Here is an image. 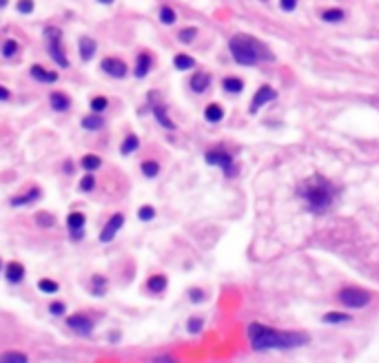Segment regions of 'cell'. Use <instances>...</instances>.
Here are the masks:
<instances>
[{
	"instance_id": "obj_12",
	"label": "cell",
	"mask_w": 379,
	"mask_h": 363,
	"mask_svg": "<svg viewBox=\"0 0 379 363\" xmlns=\"http://www.w3.org/2000/svg\"><path fill=\"white\" fill-rule=\"evenodd\" d=\"M31 78H36L38 82H56V80H58V73L47 71L45 66H40V64H34L31 66Z\"/></svg>"
},
{
	"instance_id": "obj_20",
	"label": "cell",
	"mask_w": 379,
	"mask_h": 363,
	"mask_svg": "<svg viewBox=\"0 0 379 363\" xmlns=\"http://www.w3.org/2000/svg\"><path fill=\"white\" fill-rule=\"evenodd\" d=\"M153 116H155V120H158L160 124H162L164 128H169V131H175V124L171 122V118L167 116L164 107H158V104H155V107H153Z\"/></svg>"
},
{
	"instance_id": "obj_17",
	"label": "cell",
	"mask_w": 379,
	"mask_h": 363,
	"mask_svg": "<svg viewBox=\"0 0 379 363\" xmlns=\"http://www.w3.org/2000/svg\"><path fill=\"white\" fill-rule=\"evenodd\" d=\"M82 126L87 128V131H100L104 126V120H102L100 113H91V116L82 118Z\"/></svg>"
},
{
	"instance_id": "obj_47",
	"label": "cell",
	"mask_w": 379,
	"mask_h": 363,
	"mask_svg": "<svg viewBox=\"0 0 379 363\" xmlns=\"http://www.w3.org/2000/svg\"><path fill=\"white\" fill-rule=\"evenodd\" d=\"M98 2H102V4H111L113 0H98Z\"/></svg>"
},
{
	"instance_id": "obj_41",
	"label": "cell",
	"mask_w": 379,
	"mask_h": 363,
	"mask_svg": "<svg viewBox=\"0 0 379 363\" xmlns=\"http://www.w3.org/2000/svg\"><path fill=\"white\" fill-rule=\"evenodd\" d=\"M38 224H40V226H54V217L47 215V213H40L38 215Z\"/></svg>"
},
{
	"instance_id": "obj_25",
	"label": "cell",
	"mask_w": 379,
	"mask_h": 363,
	"mask_svg": "<svg viewBox=\"0 0 379 363\" xmlns=\"http://www.w3.org/2000/svg\"><path fill=\"white\" fill-rule=\"evenodd\" d=\"M222 87H224L226 93H240V91L244 89V82H242L240 78H224Z\"/></svg>"
},
{
	"instance_id": "obj_23",
	"label": "cell",
	"mask_w": 379,
	"mask_h": 363,
	"mask_svg": "<svg viewBox=\"0 0 379 363\" xmlns=\"http://www.w3.org/2000/svg\"><path fill=\"white\" fill-rule=\"evenodd\" d=\"M146 288L153 290V293H162V290L167 288V277H162V275H153L149 281H146Z\"/></svg>"
},
{
	"instance_id": "obj_27",
	"label": "cell",
	"mask_w": 379,
	"mask_h": 363,
	"mask_svg": "<svg viewBox=\"0 0 379 363\" xmlns=\"http://www.w3.org/2000/svg\"><path fill=\"white\" fill-rule=\"evenodd\" d=\"M80 164H82L84 171H96V169H100L102 166V162H100V157L98 155H84Z\"/></svg>"
},
{
	"instance_id": "obj_42",
	"label": "cell",
	"mask_w": 379,
	"mask_h": 363,
	"mask_svg": "<svg viewBox=\"0 0 379 363\" xmlns=\"http://www.w3.org/2000/svg\"><path fill=\"white\" fill-rule=\"evenodd\" d=\"M49 312L56 314V317H58V314H64V303H60V302L51 303V305H49Z\"/></svg>"
},
{
	"instance_id": "obj_37",
	"label": "cell",
	"mask_w": 379,
	"mask_h": 363,
	"mask_svg": "<svg viewBox=\"0 0 379 363\" xmlns=\"http://www.w3.org/2000/svg\"><path fill=\"white\" fill-rule=\"evenodd\" d=\"M138 217L142 219V222H151V219L155 217V208H151V206H142L140 211H138Z\"/></svg>"
},
{
	"instance_id": "obj_24",
	"label": "cell",
	"mask_w": 379,
	"mask_h": 363,
	"mask_svg": "<svg viewBox=\"0 0 379 363\" xmlns=\"http://www.w3.org/2000/svg\"><path fill=\"white\" fill-rule=\"evenodd\" d=\"M18 49H20V47H18V42L11 40V38H9V40H4L2 45H0V54H2V58H13V56L18 54Z\"/></svg>"
},
{
	"instance_id": "obj_2",
	"label": "cell",
	"mask_w": 379,
	"mask_h": 363,
	"mask_svg": "<svg viewBox=\"0 0 379 363\" xmlns=\"http://www.w3.org/2000/svg\"><path fill=\"white\" fill-rule=\"evenodd\" d=\"M339 190L335 188L326 178L321 175H311L309 180H304L297 186V195L304 199L306 208L311 213H326L335 206Z\"/></svg>"
},
{
	"instance_id": "obj_4",
	"label": "cell",
	"mask_w": 379,
	"mask_h": 363,
	"mask_svg": "<svg viewBox=\"0 0 379 363\" xmlns=\"http://www.w3.org/2000/svg\"><path fill=\"white\" fill-rule=\"evenodd\" d=\"M45 38H47V51H49L51 60H56L58 66H69V60H67V54H64V42H63V31L58 27H49L45 31Z\"/></svg>"
},
{
	"instance_id": "obj_14",
	"label": "cell",
	"mask_w": 379,
	"mask_h": 363,
	"mask_svg": "<svg viewBox=\"0 0 379 363\" xmlns=\"http://www.w3.org/2000/svg\"><path fill=\"white\" fill-rule=\"evenodd\" d=\"M40 188H29L25 195H20V197H13L11 199V204L13 206H27V204H31V202H36L38 197H40Z\"/></svg>"
},
{
	"instance_id": "obj_26",
	"label": "cell",
	"mask_w": 379,
	"mask_h": 363,
	"mask_svg": "<svg viewBox=\"0 0 379 363\" xmlns=\"http://www.w3.org/2000/svg\"><path fill=\"white\" fill-rule=\"evenodd\" d=\"M140 146V140L135 135H126V140L122 142V146H120V151H122V155H129V153H133L135 149Z\"/></svg>"
},
{
	"instance_id": "obj_10",
	"label": "cell",
	"mask_w": 379,
	"mask_h": 363,
	"mask_svg": "<svg viewBox=\"0 0 379 363\" xmlns=\"http://www.w3.org/2000/svg\"><path fill=\"white\" fill-rule=\"evenodd\" d=\"M275 95L277 93L271 87H259L257 93H255V98H253V102H251V113L259 111V107H264L266 102H273V100H275Z\"/></svg>"
},
{
	"instance_id": "obj_8",
	"label": "cell",
	"mask_w": 379,
	"mask_h": 363,
	"mask_svg": "<svg viewBox=\"0 0 379 363\" xmlns=\"http://www.w3.org/2000/svg\"><path fill=\"white\" fill-rule=\"evenodd\" d=\"M100 66H102L104 73H109L111 78H125L126 71H129V66H126L122 60H118V58H107V60H102Z\"/></svg>"
},
{
	"instance_id": "obj_15",
	"label": "cell",
	"mask_w": 379,
	"mask_h": 363,
	"mask_svg": "<svg viewBox=\"0 0 379 363\" xmlns=\"http://www.w3.org/2000/svg\"><path fill=\"white\" fill-rule=\"evenodd\" d=\"M93 54H96V42H93L91 38H82V40H80V58L84 62H89L93 58Z\"/></svg>"
},
{
	"instance_id": "obj_18",
	"label": "cell",
	"mask_w": 379,
	"mask_h": 363,
	"mask_svg": "<svg viewBox=\"0 0 379 363\" xmlns=\"http://www.w3.org/2000/svg\"><path fill=\"white\" fill-rule=\"evenodd\" d=\"M208 82H211V78H208L206 73H195L191 78V89L195 91V93H204L208 89Z\"/></svg>"
},
{
	"instance_id": "obj_35",
	"label": "cell",
	"mask_w": 379,
	"mask_h": 363,
	"mask_svg": "<svg viewBox=\"0 0 379 363\" xmlns=\"http://www.w3.org/2000/svg\"><path fill=\"white\" fill-rule=\"evenodd\" d=\"M0 361H4V363H9V361L25 363V361H27V355H22V352H16V350H9V352H4V355L0 357Z\"/></svg>"
},
{
	"instance_id": "obj_9",
	"label": "cell",
	"mask_w": 379,
	"mask_h": 363,
	"mask_svg": "<svg viewBox=\"0 0 379 363\" xmlns=\"http://www.w3.org/2000/svg\"><path fill=\"white\" fill-rule=\"evenodd\" d=\"M67 326L73 332H78V334H91L93 332L91 319H87L84 314H71V317L67 319Z\"/></svg>"
},
{
	"instance_id": "obj_28",
	"label": "cell",
	"mask_w": 379,
	"mask_h": 363,
	"mask_svg": "<svg viewBox=\"0 0 379 363\" xmlns=\"http://www.w3.org/2000/svg\"><path fill=\"white\" fill-rule=\"evenodd\" d=\"M348 321H350V314H344V312L324 314V323H348Z\"/></svg>"
},
{
	"instance_id": "obj_21",
	"label": "cell",
	"mask_w": 379,
	"mask_h": 363,
	"mask_svg": "<svg viewBox=\"0 0 379 363\" xmlns=\"http://www.w3.org/2000/svg\"><path fill=\"white\" fill-rule=\"evenodd\" d=\"M204 118H206V122H220L224 118V109L220 104H208L204 109Z\"/></svg>"
},
{
	"instance_id": "obj_40",
	"label": "cell",
	"mask_w": 379,
	"mask_h": 363,
	"mask_svg": "<svg viewBox=\"0 0 379 363\" xmlns=\"http://www.w3.org/2000/svg\"><path fill=\"white\" fill-rule=\"evenodd\" d=\"M93 186H96V180L91 175H87V178L80 182V190H93Z\"/></svg>"
},
{
	"instance_id": "obj_1",
	"label": "cell",
	"mask_w": 379,
	"mask_h": 363,
	"mask_svg": "<svg viewBox=\"0 0 379 363\" xmlns=\"http://www.w3.org/2000/svg\"><path fill=\"white\" fill-rule=\"evenodd\" d=\"M249 339L253 350H288V348H300L309 343V337L304 332H277L262 323H251L249 326Z\"/></svg>"
},
{
	"instance_id": "obj_36",
	"label": "cell",
	"mask_w": 379,
	"mask_h": 363,
	"mask_svg": "<svg viewBox=\"0 0 379 363\" xmlns=\"http://www.w3.org/2000/svg\"><path fill=\"white\" fill-rule=\"evenodd\" d=\"M195 36H197V31L193 29V27H189V29H184V31H180V40L184 42V45H191L193 40H195Z\"/></svg>"
},
{
	"instance_id": "obj_11",
	"label": "cell",
	"mask_w": 379,
	"mask_h": 363,
	"mask_svg": "<svg viewBox=\"0 0 379 363\" xmlns=\"http://www.w3.org/2000/svg\"><path fill=\"white\" fill-rule=\"evenodd\" d=\"M7 279L11 284H20L25 279V266L18 264V261H9L7 264Z\"/></svg>"
},
{
	"instance_id": "obj_39",
	"label": "cell",
	"mask_w": 379,
	"mask_h": 363,
	"mask_svg": "<svg viewBox=\"0 0 379 363\" xmlns=\"http://www.w3.org/2000/svg\"><path fill=\"white\" fill-rule=\"evenodd\" d=\"M200 330H202V319H200V317H193V319H189V332L197 334Z\"/></svg>"
},
{
	"instance_id": "obj_45",
	"label": "cell",
	"mask_w": 379,
	"mask_h": 363,
	"mask_svg": "<svg viewBox=\"0 0 379 363\" xmlns=\"http://www.w3.org/2000/svg\"><path fill=\"white\" fill-rule=\"evenodd\" d=\"M9 95H11V93H9V89L0 87V100H2V102H4V100H9Z\"/></svg>"
},
{
	"instance_id": "obj_5",
	"label": "cell",
	"mask_w": 379,
	"mask_h": 363,
	"mask_svg": "<svg viewBox=\"0 0 379 363\" xmlns=\"http://www.w3.org/2000/svg\"><path fill=\"white\" fill-rule=\"evenodd\" d=\"M339 302L346 308H364V305L371 303V293L362 288H344L339 293Z\"/></svg>"
},
{
	"instance_id": "obj_44",
	"label": "cell",
	"mask_w": 379,
	"mask_h": 363,
	"mask_svg": "<svg viewBox=\"0 0 379 363\" xmlns=\"http://www.w3.org/2000/svg\"><path fill=\"white\" fill-rule=\"evenodd\" d=\"M189 297H191V302H202V299H204V295H202V290L193 288L191 293H189Z\"/></svg>"
},
{
	"instance_id": "obj_38",
	"label": "cell",
	"mask_w": 379,
	"mask_h": 363,
	"mask_svg": "<svg viewBox=\"0 0 379 363\" xmlns=\"http://www.w3.org/2000/svg\"><path fill=\"white\" fill-rule=\"evenodd\" d=\"M16 7L20 13H31L34 11V0H18Z\"/></svg>"
},
{
	"instance_id": "obj_46",
	"label": "cell",
	"mask_w": 379,
	"mask_h": 363,
	"mask_svg": "<svg viewBox=\"0 0 379 363\" xmlns=\"http://www.w3.org/2000/svg\"><path fill=\"white\" fill-rule=\"evenodd\" d=\"M7 2H9V0H0V9H4V7H7Z\"/></svg>"
},
{
	"instance_id": "obj_22",
	"label": "cell",
	"mask_w": 379,
	"mask_h": 363,
	"mask_svg": "<svg viewBox=\"0 0 379 363\" xmlns=\"http://www.w3.org/2000/svg\"><path fill=\"white\" fill-rule=\"evenodd\" d=\"M173 64H175V69H180V71H189V69L195 66V60H193L191 56H187V54H180V56H175L173 58Z\"/></svg>"
},
{
	"instance_id": "obj_32",
	"label": "cell",
	"mask_w": 379,
	"mask_h": 363,
	"mask_svg": "<svg viewBox=\"0 0 379 363\" xmlns=\"http://www.w3.org/2000/svg\"><path fill=\"white\" fill-rule=\"evenodd\" d=\"M160 20H162V25H173L175 22V11L171 7H160Z\"/></svg>"
},
{
	"instance_id": "obj_34",
	"label": "cell",
	"mask_w": 379,
	"mask_h": 363,
	"mask_svg": "<svg viewBox=\"0 0 379 363\" xmlns=\"http://www.w3.org/2000/svg\"><path fill=\"white\" fill-rule=\"evenodd\" d=\"M107 107H109V100L104 98V95H98V98H93V100H91V111H93V113H102V111H107Z\"/></svg>"
},
{
	"instance_id": "obj_7",
	"label": "cell",
	"mask_w": 379,
	"mask_h": 363,
	"mask_svg": "<svg viewBox=\"0 0 379 363\" xmlns=\"http://www.w3.org/2000/svg\"><path fill=\"white\" fill-rule=\"evenodd\" d=\"M122 224H125V215L116 213L107 224H104V228H102V233H100V242H104V243L111 242L113 237H116V233L122 228Z\"/></svg>"
},
{
	"instance_id": "obj_13",
	"label": "cell",
	"mask_w": 379,
	"mask_h": 363,
	"mask_svg": "<svg viewBox=\"0 0 379 363\" xmlns=\"http://www.w3.org/2000/svg\"><path fill=\"white\" fill-rule=\"evenodd\" d=\"M49 102H51V109H54V111H58V113L67 111V109L71 107V100H69V95L60 93V91H58V93H51Z\"/></svg>"
},
{
	"instance_id": "obj_6",
	"label": "cell",
	"mask_w": 379,
	"mask_h": 363,
	"mask_svg": "<svg viewBox=\"0 0 379 363\" xmlns=\"http://www.w3.org/2000/svg\"><path fill=\"white\" fill-rule=\"evenodd\" d=\"M204 157H206L208 164L220 166V169L224 171V173L229 175V178H233V175L238 173V169H235V164H233V157H231L226 151H222V149H217V151H208Z\"/></svg>"
},
{
	"instance_id": "obj_29",
	"label": "cell",
	"mask_w": 379,
	"mask_h": 363,
	"mask_svg": "<svg viewBox=\"0 0 379 363\" xmlns=\"http://www.w3.org/2000/svg\"><path fill=\"white\" fill-rule=\"evenodd\" d=\"M142 173H144L146 178H155V175L160 173V164L153 160H146L144 164H142Z\"/></svg>"
},
{
	"instance_id": "obj_43",
	"label": "cell",
	"mask_w": 379,
	"mask_h": 363,
	"mask_svg": "<svg viewBox=\"0 0 379 363\" xmlns=\"http://www.w3.org/2000/svg\"><path fill=\"white\" fill-rule=\"evenodd\" d=\"M279 4H282L284 11H293L297 7V0H279Z\"/></svg>"
},
{
	"instance_id": "obj_16",
	"label": "cell",
	"mask_w": 379,
	"mask_h": 363,
	"mask_svg": "<svg viewBox=\"0 0 379 363\" xmlns=\"http://www.w3.org/2000/svg\"><path fill=\"white\" fill-rule=\"evenodd\" d=\"M84 215L82 213H69L67 217V228L71 233H82V226H84Z\"/></svg>"
},
{
	"instance_id": "obj_19",
	"label": "cell",
	"mask_w": 379,
	"mask_h": 363,
	"mask_svg": "<svg viewBox=\"0 0 379 363\" xmlns=\"http://www.w3.org/2000/svg\"><path fill=\"white\" fill-rule=\"evenodd\" d=\"M149 69H151V56H146V54H142L138 56V62H135V78H144L146 73H149Z\"/></svg>"
},
{
	"instance_id": "obj_3",
	"label": "cell",
	"mask_w": 379,
	"mask_h": 363,
	"mask_svg": "<svg viewBox=\"0 0 379 363\" xmlns=\"http://www.w3.org/2000/svg\"><path fill=\"white\" fill-rule=\"evenodd\" d=\"M229 49H231V56L238 64H244V66H253L255 62H271L273 60V54L266 49V45L255 38L246 36V33H238V36L231 38L229 42Z\"/></svg>"
},
{
	"instance_id": "obj_30",
	"label": "cell",
	"mask_w": 379,
	"mask_h": 363,
	"mask_svg": "<svg viewBox=\"0 0 379 363\" xmlns=\"http://www.w3.org/2000/svg\"><path fill=\"white\" fill-rule=\"evenodd\" d=\"M321 20H326V22H339V20H344V11H342V9H328V11L321 13Z\"/></svg>"
},
{
	"instance_id": "obj_33",
	"label": "cell",
	"mask_w": 379,
	"mask_h": 363,
	"mask_svg": "<svg viewBox=\"0 0 379 363\" xmlns=\"http://www.w3.org/2000/svg\"><path fill=\"white\" fill-rule=\"evenodd\" d=\"M38 290H40V293H47V295L58 293V284L51 281V279H40L38 281Z\"/></svg>"
},
{
	"instance_id": "obj_31",
	"label": "cell",
	"mask_w": 379,
	"mask_h": 363,
	"mask_svg": "<svg viewBox=\"0 0 379 363\" xmlns=\"http://www.w3.org/2000/svg\"><path fill=\"white\" fill-rule=\"evenodd\" d=\"M104 293H107V279L100 275H96L93 277V295H96V297H102Z\"/></svg>"
}]
</instances>
